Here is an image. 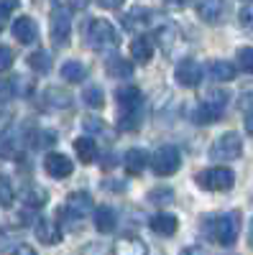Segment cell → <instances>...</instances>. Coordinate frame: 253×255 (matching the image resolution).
<instances>
[{
	"label": "cell",
	"instance_id": "obj_1",
	"mask_svg": "<svg viewBox=\"0 0 253 255\" xmlns=\"http://www.w3.org/2000/svg\"><path fill=\"white\" fill-rule=\"evenodd\" d=\"M115 102H118V128L120 130H136L141 125V102H143V95L138 87L133 84H125V87H118L115 90Z\"/></svg>",
	"mask_w": 253,
	"mask_h": 255
},
{
	"label": "cell",
	"instance_id": "obj_2",
	"mask_svg": "<svg viewBox=\"0 0 253 255\" xmlns=\"http://www.w3.org/2000/svg\"><path fill=\"white\" fill-rule=\"evenodd\" d=\"M84 38H87V46L95 51H105V49H115L118 46V31L110 20L105 18H95L90 20L87 31H84Z\"/></svg>",
	"mask_w": 253,
	"mask_h": 255
},
{
	"label": "cell",
	"instance_id": "obj_3",
	"mask_svg": "<svg viewBox=\"0 0 253 255\" xmlns=\"http://www.w3.org/2000/svg\"><path fill=\"white\" fill-rule=\"evenodd\" d=\"M210 235H213L215 243L220 245H233L241 235V212H225V215H220L213 227H210Z\"/></svg>",
	"mask_w": 253,
	"mask_h": 255
},
{
	"label": "cell",
	"instance_id": "obj_4",
	"mask_svg": "<svg viewBox=\"0 0 253 255\" xmlns=\"http://www.w3.org/2000/svg\"><path fill=\"white\" fill-rule=\"evenodd\" d=\"M225 105H228V92L210 90V92L205 95V100L197 105V110H195V123H200V125H210V123H215V120L223 115Z\"/></svg>",
	"mask_w": 253,
	"mask_h": 255
},
{
	"label": "cell",
	"instance_id": "obj_5",
	"mask_svg": "<svg viewBox=\"0 0 253 255\" xmlns=\"http://www.w3.org/2000/svg\"><path fill=\"white\" fill-rule=\"evenodd\" d=\"M197 184L207 191H228L236 184V174L228 166H213L197 174Z\"/></svg>",
	"mask_w": 253,
	"mask_h": 255
},
{
	"label": "cell",
	"instance_id": "obj_6",
	"mask_svg": "<svg viewBox=\"0 0 253 255\" xmlns=\"http://www.w3.org/2000/svg\"><path fill=\"white\" fill-rule=\"evenodd\" d=\"M241 153H243V140L238 133H223L210 148L213 161H236L241 158Z\"/></svg>",
	"mask_w": 253,
	"mask_h": 255
},
{
	"label": "cell",
	"instance_id": "obj_7",
	"mask_svg": "<svg viewBox=\"0 0 253 255\" xmlns=\"http://www.w3.org/2000/svg\"><path fill=\"white\" fill-rule=\"evenodd\" d=\"M72 38V18L67 13V5H56L51 13V41L56 49H64Z\"/></svg>",
	"mask_w": 253,
	"mask_h": 255
},
{
	"label": "cell",
	"instance_id": "obj_8",
	"mask_svg": "<svg viewBox=\"0 0 253 255\" xmlns=\"http://www.w3.org/2000/svg\"><path fill=\"white\" fill-rule=\"evenodd\" d=\"M151 166H154L156 176H172V174H177V171H179V166H182V156H179V151H177L174 145H161L159 151L154 153Z\"/></svg>",
	"mask_w": 253,
	"mask_h": 255
},
{
	"label": "cell",
	"instance_id": "obj_9",
	"mask_svg": "<svg viewBox=\"0 0 253 255\" xmlns=\"http://www.w3.org/2000/svg\"><path fill=\"white\" fill-rule=\"evenodd\" d=\"M174 79L182 87H197L200 79H202V67L195 59H182L174 69Z\"/></svg>",
	"mask_w": 253,
	"mask_h": 255
},
{
	"label": "cell",
	"instance_id": "obj_10",
	"mask_svg": "<svg viewBox=\"0 0 253 255\" xmlns=\"http://www.w3.org/2000/svg\"><path fill=\"white\" fill-rule=\"evenodd\" d=\"M13 36L18 38V44H23V46H31L38 41V26H36V20L31 15H18L13 20Z\"/></svg>",
	"mask_w": 253,
	"mask_h": 255
},
{
	"label": "cell",
	"instance_id": "obj_11",
	"mask_svg": "<svg viewBox=\"0 0 253 255\" xmlns=\"http://www.w3.org/2000/svg\"><path fill=\"white\" fill-rule=\"evenodd\" d=\"M72 168H74V163H72L69 156H64V153H49V156L44 158V171H46L51 179H67V176L72 174Z\"/></svg>",
	"mask_w": 253,
	"mask_h": 255
},
{
	"label": "cell",
	"instance_id": "obj_12",
	"mask_svg": "<svg viewBox=\"0 0 253 255\" xmlns=\"http://www.w3.org/2000/svg\"><path fill=\"white\" fill-rule=\"evenodd\" d=\"M33 232H36V240L44 245H56L61 240V232H59L56 222H51L49 217H38L33 225Z\"/></svg>",
	"mask_w": 253,
	"mask_h": 255
},
{
	"label": "cell",
	"instance_id": "obj_13",
	"mask_svg": "<svg viewBox=\"0 0 253 255\" xmlns=\"http://www.w3.org/2000/svg\"><path fill=\"white\" fill-rule=\"evenodd\" d=\"M92 209H95V204H92V197L87 191H72L67 197V212L72 217H84V215H90Z\"/></svg>",
	"mask_w": 253,
	"mask_h": 255
},
{
	"label": "cell",
	"instance_id": "obj_14",
	"mask_svg": "<svg viewBox=\"0 0 253 255\" xmlns=\"http://www.w3.org/2000/svg\"><path fill=\"white\" fill-rule=\"evenodd\" d=\"M105 72L113 79H131L133 77V64L128 59H123L120 54H110L108 61H105Z\"/></svg>",
	"mask_w": 253,
	"mask_h": 255
},
{
	"label": "cell",
	"instance_id": "obj_15",
	"mask_svg": "<svg viewBox=\"0 0 253 255\" xmlns=\"http://www.w3.org/2000/svg\"><path fill=\"white\" fill-rule=\"evenodd\" d=\"M131 59L138 61V64H149L154 59V41L149 36H136L131 41Z\"/></svg>",
	"mask_w": 253,
	"mask_h": 255
},
{
	"label": "cell",
	"instance_id": "obj_16",
	"mask_svg": "<svg viewBox=\"0 0 253 255\" xmlns=\"http://www.w3.org/2000/svg\"><path fill=\"white\" fill-rule=\"evenodd\" d=\"M72 105V95L67 90H61V87H49L44 92V108L49 110H67Z\"/></svg>",
	"mask_w": 253,
	"mask_h": 255
},
{
	"label": "cell",
	"instance_id": "obj_17",
	"mask_svg": "<svg viewBox=\"0 0 253 255\" xmlns=\"http://www.w3.org/2000/svg\"><path fill=\"white\" fill-rule=\"evenodd\" d=\"M223 13H225V3H220V0H207V3L197 5V15L205 20V23H210V26L220 23Z\"/></svg>",
	"mask_w": 253,
	"mask_h": 255
},
{
	"label": "cell",
	"instance_id": "obj_18",
	"mask_svg": "<svg viewBox=\"0 0 253 255\" xmlns=\"http://www.w3.org/2000/svg\"><path fill=\"white\" fill-rule=\"evenodd\" d=\"M179 227V220L174 215H166V212H159V215L151 217V230L156 235H164V238H172Z\"/></svg>",
	"mask_w": 253,
	"mask_h": 255
},
{
	"label": "cell",
	"instance_id": "obj_19",
	"mask_svg": "<svg viewBox=\"0 0 253 255\" xmlns=\"http://www.w3.org/2000/svg\"><path fill=\"white\" fill-rule=\"evenodd\" d=\"M146 163H149V153L141 151V148H131V151L125 153V158H123V166H125V171H128L131 176H138L146 168Z\"/></svg>",
	"mask_w": 253,
	"mask_h": 255
},
{
	"label": "cell",
	"instance_id": "obj_20",
	"mask_svg": "<svg viewBox=\"0 0 253 255\" xmlns=\"http://www.w3.org/2000/svg\"><path fill=\"white\" fill-rule=\"evenodd\" d=\"M115 222H118V215L113 207H97L95 209V230L108 235V232L115 230Z\"/></svg>",
	"mask_w": 253,
	"mask_h": 255
},
{
	"label": "cell",
	"instance_id": "obj_21",
	"mask_svg": "<svg viewBox=\"0 0 253 255\" xmlns=\"http://www.w3.org/2000/svg\"><path fill=\"white\" fill-rule=\"evenodd\" d=\"M207 74H210V79H215V82H233L236 79V67L230 61L215 59V61H210Z\"/></svg>",
	"mask_w": 253,
	"mask_h": 255
},
{
	"label": "cell",
	"instance_id": "obj_22",
	"mask_svg": "<svg viewBox=\"0 0 253 255\" xmlns=\"http://www.w3.org/2000/svg\"><path fill=\"white\" fill-rule=\"evenodd\" d=\"M115 255H149V248L141 238H120L115 243Z\"/></svg>",
	"mask_w": 253,
	"mask_h": 255
},
{
	"label": "cell",
	"instance_id": "obj_23",
	"mask_svg": "<svg viewBox=\"0 0 253 255\" xmlns=\"http://www.w3.org/2000/svg\"><path fill=\"white\" fill-rule=\"evenodd\" d=\"M74 153L82 163H92L97 158V143L92 138H77L74 140Z\"/></svg>",
	"mask_w": 253,
	"mask_h": 255
},
{
	"label": "cell",
	"instance_id": "obj_24",
	"mask_svg": "<svg viewBox=\"0 0 253 255\" xmlns=\"http://www.w3.org/2000/svg\"><path fill=\"white\" fill-rule=\"evenodd\" d=\"M82 100H84V105H87V108L100 110L102 105H105V92H102V87H97V84H90V87L82 92Z\"/></svg>",
	"mask_w": 253,
	"mask_h": 255
},
{
	"label": "cell",
	"instance_id": "obj_25",
	"mask_svg": "<svg viewBox=\"0 0 253 255\" xmlns=\"http://www.w3.org/2000/svg\"><path fill=\"white\" fill-rule=\"evenodd\" d=\"M28 67H31L36 74H46V72L51 69V59H49L46 51H33V54L28 56Z\"/></svg>",
	"mask_w": 253,
	"mask_h": 255
},
{
	"label": "cell",
	"instance_id": "obj_26",
	"mask_svg": "<svg viewBox=\"0 0 253 255\" xmlns=\"http://www.w3.org/2000/svg\"><path fill=\"white\" fill-rule=\"evenodd\" d=\"M84 74H87V69H84V64H79V61H67L64 67H61V77L67 82H82Z\"/></svg>",
	"mask_w": 253,
	"mask_h": 255
},
{
	"label": "cell",
	"instance_id": "obj_27",
	"mask_svg": "<svg viewBox=\"0 0 253 255\" xmlns=\"http://www.w3.org/2000/svg\"><path fill=\"white\" fill-rule=\"evenodd\" d=\"M15 199V191H13V184L5 179V176H0V207H10Z\"/></svg>",
	"mask_w": 253,
	"mask_h": 255
},
{
	"label": "cell",
	"instance_id": "obj_28",
	"mask_svg": "<svg viewBox=\"0 0 253 255\" xmlns=\"http://www.w3.org/2000/svg\"><path fill=\"white\" fill-rule=\"evenodd\" d=\"M238 67L248 74H253V46H243L238 49Z\"/></svg>",
	"mask_w": 253,
	"mask_h": 255
},
{
	"label": "cell",
	"instance_id": "obj_29",
	"mask_svg": "<svg viewBox=\"0 0 253 255\" xmlns=\"http://www.w3.org/2000/svg\"><path fill=\"white\" fill-rule=\"evenodd\" d=\"M15 97V79L13 77H3L0 79V102H8Z\"/></svg>",
	"mask_w": 253,
	"mask_h": 255
},
{
	"label": "cell",
	"instance_id": "obj_30",
	"mask_svg": "<svg viewBox=\"0 0 253 255\" xmlns=\"http://www.w3.org/2000/svg\"><path fill=\"white\" fill-rule=\"evenodd\" d=\"M149 202H154V204H172L174 202V191L172 189H154L149 194Z\"/></svg>",
	"mask_w": 253,
	"mask_h": 255
},
{
	"label": "cell",
	"instance_id": "obj_31",
	"mask_svg": "<svg viewBox=\"0 0 253 255\" xmlns=\"http://www.w3.org/2000/svg\"><path fill=\"white\" fill-rule=\"evenodd\" d=\"M44 199H46V191L44 189H28L26 197H23V202L28 207H41V204H44Z\"/></svg>",
	"mask_w": 253,
	"mask_h": 255
},
{
	"label": "cell",
	"instance_id": "obj_32",
	"mask_svg": "<svg viewBox=\"0 0 253 255\" xmlns=\"http://www.w3.org/2000/svg\"><path fill=\"white\" fill-rule=\"evenodd\" d=\"M51 143H56V133H51V130H38V133L33 135V145H36V148H46V145H51Z\"/></svg>",
	"mask_w": 253,
	"mask_h": 255
},
{
	"label": "cell",
	"instance_id": "obj_33",
	"mask_svg": "<svg viewBox=\"0 0 253 255\" xmlns=\"http://www.w3.org/2000/svg\"><path fill=\"white\" fill-rule=\"evenodd\" d=\"M238 20H241V26L243 28H253V3H246L238 13Z\"/></svg>",
	"mask_w": 253,
	"mask_h": 255
},
{
	"label": "cell",
	"instance_id": "obj_34",
	"mask_svg": "<svg viewBox=\"0 0 253 255\" xmlns=\"http://www.w3.org/2000/svg\"><path fill=\"white\" fill-rule=\"evenodd\" d=\"M13 51L8 49V46H3V44H0V72H8L10 67H13Z\"/></svg>",
	"mask_w": 253,
	"mask_h": 255
},
{
	"label": "cell",
	"instance_id": "obj_35",
	"mask_svg": "<svg viewBox=\"0 0 253 255\" xmlns=\"http://www.w3.org/2000/svg\"><path fill=\"white\" fill-rule=\"evenodd\" d=\"M13 10H15V3H0V31L5 28V20L10 18Z\"/></svg>",
	"mask_w": 253,
	"mask_h": 255
},
{
	"label": "cell",
	"instance_id": "obj_36",
	"mask_svg": "<svg viewBox=\"0 0 253 255\" xmlns=\"http://www.w3.org/2000/svg\"><path fill=\"white\" fill-rule=\"evenodd\" d=\"M84 130H90V133H100L102 130V123L97 118H84Z\"/></svg>",
	"mask_w": 253,
	"mask_h": 255
},
{
	"label": "cell",
	"instance_id": "obj_37",
	"mask_svg": "<svg viewBox=\"0 0 253 255\" xmlns=\"http://www.w3.org/2000/svg\"><path fill=\"white\" fill-rule=\"evenodd\" d=\"M13 255H36V250H33L31 245H18V248L13 250Z\"/></svg>",
	"mask_w": 253,
	"mask_h": 255
},
{
	"label": "cell",
	"instance_id": "obj_38",
	"mask_svg": "<svg viewBox=\"0 0 253 255\" xmlns=\"http://www.w3.org/2000/svg\"><path fill=\"white\" fill-rule=\"evenodd\" d=\"M246 128H248V133L253 135V113H248V115H246Z\"/></svg>",
	"mask_w": 253,
	"mask_h": 255
},
{
	"label": "cell",
	"instance_id": "obj_39",
	"mask_svg": "<svg viewBox=\"0 0 253 255\" xmlns=\"http://www.w3.org/2000/svg\"><path fill=\"white\" fill-rule=\"evenodd\" d=\"M182 255H202V253H200V250H197V248H187V250H184V253H182Z\"/></svg>",
	"mask_w": 253,
	"mask_h": 255
},
{
	"label": "cell",
	"instance_id": "obj_40",
	"mask_svg": "<svg viewBox=\"0 0 253 255\" xmlns=\"http://www.w3.org/2000/svg\"><path fill=\"white\" fill-rule=\"evenodd\" d=\"M248 240H251V248H253V220H251V227H248Z\"/></svg>",
	"mask_w": 253,
	"mask_h": 255
}]
</instances>
